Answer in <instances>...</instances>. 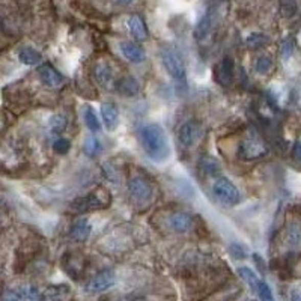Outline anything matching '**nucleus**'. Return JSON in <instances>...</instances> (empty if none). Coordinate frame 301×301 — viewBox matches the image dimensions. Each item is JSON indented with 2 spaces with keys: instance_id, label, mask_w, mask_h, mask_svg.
I'll list each match as a JSON object with an SVG mask.
<instances>
[{
  "instance_id": "obj_30",
  "label": "nucleus",
  "mask_w": 301,
  "mask_h": 301,
  "mask_svg": "<svg viewBox=\"0 0 301 301\" xmlns=\"http://www.w3.org/2000/svg\"><path fill=\"white\" fill-rule=\"evenodd\" d=\"M294 47H295V44H294V41L291 38L285 39L282 42V47H280V55H282V57L283 59H288L289 56L294 53Z\"/></svg>"
},
{
  "instance_id": "obj_29",
  "label": "nucleus",
  "mask_w": 301,
  "mask_h": 301,
  "mask_svg": "<svg viewBox=\"0 0 301 301\" xmlns=\"http://www.w3.org/2000/svg\"><path fill=\"white\" fill-rule=\"evenodd\" d=\"M202 169L206 172V173H210V175H216V173H219L220 172V166L219 163L214 160V158H203V161H202Z\"/></svg>"
},
{
  "instance_id": "obj_21",
  "label": "nucleus",
  "mask_w": 301,
  "mask_h": 301,
  "mask_svg": "<svg viewBox=\"0 0 301 301\" xmlns=\"http://www.w3.org/2000/svg\"><path fill=\"white\" fill-rule=\"evenodd\" d=\"M84 124L92 133H97V131L101 130V124L98 121V116L94 111V109H90V107H86V110H84Z\"/></svg>"
},
{
  "instance_id": "obj_24",
  "label": "nucleus",
  "mask_w": 301,
  "mask_h": 301,
  "mask_svg": "<svg viewBox=\"0 0 301 301\" xmlns=\"http://www.w3.org/2000/svg\"><path fill=\"white\" fill-rule=\"evenodd\" d=\"M271 68H273V60H271L268 56H261V57L256 59V63H254L256 73H259V74H267V73L271 71Z\"/></svg>"
},
{
  "instance_id": "obj_19",
  "label": "nucleus",
  "mask_w": 301,
  "mask_h": 301,
  "mask_svg": "<svg viewBox=\"0 0 301 301\" xmlns=\"http://www.w3.org/2000/svg\"><path fill=\"white\" fill-rule=\"evenodd\" d=\"M18 59L21 63L25 65H29V66H33V65H38L41 60H42V56L39 52H36L35 49H30V47H26L23 50H20L18 53Z\"/></svg>"
},
{
  "instance_id": "obj_2",
  "label": "nucleus",
  "mask_w": 301,
  "mask_h": 301,
  "mask_svg": "<svg viewBox=\"0 0 301 301\" xmlns=\"http://www.w3.org/2000/svg\"><path fill=\"white\" fill-rule=\"evenodd\" d=\"M110 203V194L106 189L100 187L95 192L79 197L71 203V208L79 211V213H89V211H95V210H101L104 206H107Z\"/></svg>"
},
{
  "instance_id": "obj_8",
  "label": "nucleus",
  "mask_w": 301,
  "mask_h": 301,
  "mask_svg": "<svg viewBox=\"0 0 301 301\" xmlns=\"http://www.w3.org/2000/svg\"><path fill=\"white\" fill-rule=\"evenodd\" d=\"M216 80L221 86H230L234 82V60L232 57L226 56L220 65L216 68Z\"/></svg>"
},
{
  "instance_id": "obj_3",
  "label": "nucleus",
  "mask_w": 301,
  "mask_h": 301,
  "mask_svg": "<svg viewBox=\"0 0 301 301\" xmlns=\"http://www.w3.org/2000/svg\"><path fill=\"white\" fill-rule=\"evenodd\" d=\"M213 193L217 197L220 203L226 206H235L241 200V193L240 190L229 181L227 178H220L213 186Z\"/></svg>"
},
{
  "instance_id": "obj_15",
  "label": "nucleus",
  "mask_w": 301,
  "mask_h": 301,
  "mask_svg": "<svg viewBox=\"0 0 301 301\" xmlns=\"http://www.w3.org/2000/svg\"><path fill=\"white\" fill-rule=\"evenodd\" d=\"M92 226L86 219H79L74 221V224L71 226V238L76 241H86L90 235Z\"/></svg>"
},
{
  "instance_id": "obj_11",
  "label": "nucleus",
  "mask_w": 301,
  "mask_h": 301,
  "mask_svg": "<svg viewBox=\"0 0 301 301\" xmlns=\"http://www.w3.org/2000/svg\"><path fill=\"white\" fill-rule=\"evenodd\" d=\"M95 79L104 89H111L114 84V77H113V70L110 68L109 63L106 62H98L94 68Z\"/></svg>"
},
{
  "instance_id": "obj_16",
  "label": "nucleus",
  "mask_w": 301,
  "mask_h": 301,
  "mask_svg": "<svg viewBox=\"0 0 301 301\" xmlns=\"http://www.w3.org/2000/svg\"><path fill=\"white\" fill-rule=\"evenodd\" d=\"M192 216L189 213H176L170 217L169 224L175 232L182 234V232H187L192 227Z\"/></svg>"
},
{
  "instance_id": "obj_18",
  "label": "nucleus",
  "mask_w": 301,
  "mask_h": 301,
  "mask_svg": "<svg viewBox=\"0 0 301 301\" xmlns=\"http://www.w3.org/2000/svg\"><path fill=\"white\" fill-rule=\"evenodd\" d=\"M118 92L124 97H134L138 94V82L133 77H124L118 83Z\"/></svg>"
},
{
  "instance_id": "obj_26",
  "label": "nucleus",
  "mask_w": 301,
  "mask_h": 301,
  "mask_svg": "<svg viewBox=\"0 0 301 301\" xmlns=\"http://www.w3.org/2000/svg\"><path fill=\"white\" fill-rule=\"evenodd\" d=\"M101 149H103V146H101V143L95 137H89L86 140V143H84V151H86L87 155H92L94 157L98 152H101Z\"/></svg>"
},
{
  "instance_id": "obj_12",
  "label": "nucleus",
  "mask_w": 301,
  "mask_h": 301,
  "mask_svg": "<svg viewBox=\"0 0 301 301\" xmlns=\"http://www.w3.org/2000/svg\"><path fill=\"white\" fill-rule=\"evenodd\" d=\"M101 114L104 121V127L109 131H114L119 125V110L118 106L113 103H104L101 107Z\"/></svg>"
},
{
  "instance_id": "obj_10",
  "label": "nucleus",
  "mask_w": 301,
  "mask_h": 301,
  "mask_svg": "<svg viewBox=\"0 0 301 301\" xmlns=\"http://www.w3.org/2000/svg\"><path fill=\"white\" fill-rule=\"evenodd\" d=\"M39 79L49 87H59L65 80L63 76L56 68H53L50 63H45L39 68Z\"/></svg>"
},
{
  "instance_id": "obj_31",
  "label": "nucleus",
  "mask_w": 301,
  "mask_h": 301,
  "mask_svg": "<svg viewBox=\"0 0 301 301\" xmlns=\"http://www.w3.org/2000/svg\"><path fill=\"white\" fill-rule=\"evenodd\" d=\"M53 148H55V151L57 154H66L68 151H70V148H71V143H70V140H66V138H57L55 142V145H53Z\"/></svg>"
},
{
  "instance_id": "obj_25",
  "label": "nucleus",
  "mask_w": 301,
  "mask_h": 301,
  "mask_svg": "<svg viewBox=\"0 0 301 301\" xmlns=\"http://www.w3.org/2000/svg\"><path fill=\"white\" fill-rule=\"evenodd\" d=\"M268 42V36H265L264 33H251L248 38H247V45L250 49H259L262 45H265Z\"/></svg>"
},
{
  "instance_id": "obj_9",
  "label": "nucleus",
  "mask_w": 301,
  "mask_h": 301,
  "mask_svg": "<svg viewBox=\"0 0 301 301\" xmlns=\"http://www.w3.org/2000/svg\"><path fill=\"white\" fill-rule=\"evenodd\" d=\"M199 136V124L196 121H187L186 124L181 125L178 131V140L184 148L192 146Z\"/></svg>"
},
{
  "instance_id": "obj_7",
  "label": "nucleus",
  "mask_w": 301,
  "mask_h": 301,
  "mask_svg": "<svg viewBox=\"0 0 301 301\" xmlns=\"http://www.w3.org/2000/svg\"><path fill=\"white\" fill-rule=\"evenodd\" d=\"M113 285H114V273L111 270H104L97 275H94L84 289L87 294H101L110 289Z\"/></svg>"
},
{
  "instance_id": "obj_23",
  "label": "nucleus",
  "mask_w": 301,
  "mask_h": 301,
  "mask_svg": "<svg viewBox=\"0 0 301 301\" xmlns=\"http://www.w3.org/2000/svg\"><path fill=\"white\" fill-rule=\"evenodd\" d=\"M238 274H240V277L246 282L247 285L251 288V291H256V286H258V283H259V279H258L256 274L253 273L250 268H247V267L238 268Z\"/></svg>"
},
{
  "instance_id": "obj_28",
  "label": "nucleus",
  "mask_w": 301,
  "mask_h": 301,
  "mask_svg": "<svg viewBox=\"0 0 301 301\" xmlns=\"http://www.w3.org/2000/svg\"><path fill=\"white\" fill-rule=\"evenodd\" d=\"M254 292L258 294V297H259L261 300H265V301L273 300L271 289H270V286H268L265 282H261V280H259V283H258V286H256V291H254Z\"/></svg>"
},
{
  "instance_id": "obj_1",
  "label": "nucleus",
  "mask_w": 301,
  "mask_h": 301,
  "mask_svg": "<svg viewBox=\"0 0 301 301\" xmlns=\"http://www.w3.org/2000/svg\"><path fill=\"white\" fill-rule=\"evenodd\" d=\"M140 143L146 155L155 163L169 160L172 154L165 128L158 124H148L140 130Z\"/></svg>"
},
{
  "instance_id": "obj_17",
  "label": "nucleus",
  "mask_w": 301,
  "mask_h": 301,
  "mask_svg": "<svg viewBox=\"0 0 301 301\" xmlns=\"http://www.w3.org/2000/svg\"><path fill=\"white\" fill-rule=\"evenodd\" d=\"M128 28H130V32L131 35L138 39V41H145L148 38V29H146V25L145 21L138 17V15H133L128 21Z\"/></svg>"
},
{
  "instance_id": "obj_32",
  "label": "nucleus",
  "mask_w": 301,
  "mask_h": 301,
  "mask_svg": "<svg viewBox=\"0 0 301 301\" xmlns=\"http://www.w3.org/2000/svg\"><path fill=\"white\" fill-rule=\"evenodd\" d=\"M50 125H52V130L59 133V131H63L65 127H66V121L63 116H53L52 121H50Z\"/></svg>"
},
{
  "instance_id": "obj_33",
  "label": "nucleus",
  "mask_w": 301,
  "mask_h": 301,
  "mask_svg": "<svg viewBox=\"0 0 301 301\" xmlns=\"http://www.w3.org/2000/svg\"><path fill=\"white\" fill-rule=\"evenodd\" d=\"M294 157L298 160L301 163V143L300 142H297L295 145H294Z\"/></svg>"
},
{
  "instance_id": "obj_4",
  "label": "nucleus",
  "mask_w": 301,
  "mask_h": 301,
  "mask_svg": "<svg viewBox=\"0 0 301 301\" xmlns=\"http://www.w3.org/2000/svg\"><path fill=\"white\" fill-rule=\"evenodd\" d=\"M268 154V148L267 145L259 138L258 136H250L244 138L238 148V155L243 158V160H247V161H251V160H258V158H262Z\"/></svg>"
},
{
  "instance_id": "obj_20",
  "label": "nucleus",
  "mask_w": 301,
  "mask_h": 301,
  "mask_svg": "<svg viewBox=\"0 0 301 301\" xmlns=\"http://www.w3.org/2000/svg\"><path fill=\"white\" fill-rule=\"evenodd\" d=\"M286 244L291 248H300L301 247V226L292 224L289 226L286 232Z\"/></svg>"
},
{
  "instance_id": "obj_5",
  "label": "nucleus",
  "mask_w": 301,
  "mask_h": 301,
  "mask_svg": "<svg viewBox=\"0 0 301 301\" xmlns=\"http://www.w3.org/2000/svg\"><path fill=\"white\" fill-rule=\"evenodd\" d=\"M161 62H163L166 71L169 73V76L172 79H175L176 82H184L186 80L187 70H186V65H184L182 59L179 57L178 53H175L173 50H163L161 52Z\"/></svg>"
},
{
  "instance_id": "obj_34",
  "label": "nucleus",
  "mask_w": 301,
  "mask_h": 301,
  "mask_svg": "<svg viewBox=\"0 0 301 301\" xmlns=\"http://www.w3.org/2000/svg\"><path fill=\"white\" fill-rule=\"evenodd\" d=\"M121 5H130V3H133L134 0H118Z\"/></svg>"
},
{
  "instance_id": "obj_13",
  "label": "nucleus",
  "mask_w": 301,
  "mask_h": 301,
  "mask_svg": "<svg viewBox=\"0 0 301 301\" xmlns=\"http://www.w3.org/2000/svg\"><path fill=\"white\" fill-rule=\"evenodd\" d=\"M5 297L6 298H11V300H38L42 295L39 294V289L36 286L28 285V286H20L17 289H12Z\"/></svg>"
},
{
  "instance_id": "obj_14",
  "label": "nucleus",
  "mask_w": 301,
  "mask_h": 301,
  "mask_svg": "<svg viewBox=\"0 0 301 301\" xmlns=\"http://www.w3.org/2000/svg\"><path fill=\"white\" fill-rule=\"evenodd\" d=\"M121 52L125 56V59H128L133 63H140L145 60V50L136 42H122Z\"/></svg>"
},
{
  "instance_id": "obj_22",
  "label": "nucleus",
  "mask_w": 301,
  "mask_h": 301,
  "mask_svg": "<svg viewBox=\"0 0 301 301\" xmlns=\"http://www.w3.org/2000/svg\"><path fill=\"white\" fill-rule=\"evenodd\" d=\"M210 29H211V18L210 15H203L199 21V25L196 26V30H194V36L196 39H203L208 33H210Z\"/></svg>"
},
{
  "instance_id": "obj_6",
  "label": "nucleus",
  "mask_w": 301,
  "mask_h": 301,
  "mask_svg": "<svg viewBox=\"0 0 301 301\" xmlns=\"http://www.w3.org/2000/svg\"><path fill=\"white\" fill-rule=\"evenodd\" d=\"M128 189L133 200L138 205H145L152 199V186L142 176H134L130 181Z\"/></svg>"
},
{
  "instance_id": "obj_27",
  "label": "nucleus",
  "mask_w": 301,
  "mask_h": 301,
  "mask_svg": "<svg viewBox=\"0 0 301 301\" xmlns=\"http://www.w3.org/2000/svg\"><path fill=\"white\" fill-rule=\"evenodd\" d=\"M280 11H282V15L286 17V18L294 17L295 12H297V3H295V0H282Z\"/></svg>"
}]
</instances>
